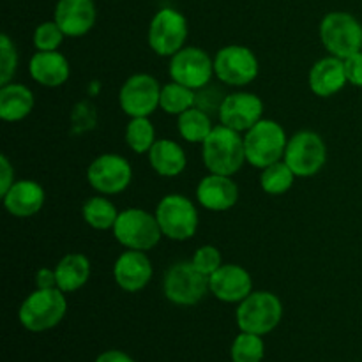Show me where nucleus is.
<instances>
[{
	"mask_svg": "<svg viewBox=\"0 0 362 362\" xmlns=\"http://www.w3.org/2000/svg\"><path fill=\"white\" fill-rule=\"evenodd\" d=\"M198 204L212 212H225L239 202V186L228 175L209 173L197 187Z\"/></svg>",
	"mask_w": 362,
	"mask_h": 362,
	"instance_id": "19",
	"label": "nucleus"
},
{
	"mask_svg": "<svg viewBox=\"0 0 362 362\" xmlns=\"http://www.w3.org/2000/svg\"><path fill=\"white\" fill-rule=\"evenodd\" d=\"M177 129H179L180 136L189 144H204L214 126H212V119L207 112L193 106L187 112L180 113L177 119Z\"/></svg>",
	"mask_w": 362,
	"mask_h": 362,
	"instance_id": "26",
	"label": "nucleus"
},
{
	"mask_svg": "<svg viewBox=\"0 0 362 362\" xmlns=\"http://www.w3.org/2000/svg\"><path fill=\"white\" fill-rule=\"evenodd\" d=\"M193 106H197V92L193 88L177 83V81H170L161 88L159 108L168 115L179 117L180 113L187 112Z\"/></svg>",
	"mask_w": 362,
	"mask_h": 362,
	"instance_id": "28",
	"label": "nucleus"
},
{
	"mask_svg": "<svg viewBox=\"0 0 362 362\" xmlns=\"http://www.w3.org/2000/svg\"><path fill=\"white\" fill-rule=\"evenodd\" d=\"M95 362H134L127 354L120 352V350H108L103 352L101 356L95 359Z\"/></svg>",
	"mask_w": 362,
	"mask_h": 362,
	"instance_id": "38",
	"label": "nucleus"
},
{
	"mask_svg": "<svg viewBox=\"0 0 362 362\" xmlns=\"http://www.w3.org/2000/svg\"><path fill=\"white\" fill-rule=\"evenodd\" d=\"M81 216L90 228L105 232V230H113L119 211L115 204L106 197H92L81 207Z\"/></svg>",
	"mask_w": 362,
	"mask_h": 362,
	"instance_id": "27",
	"label": "nucleus"
},
{
	"mask_svg": "<svg viewBox=\"0 0 362 362\" xmlns=\"http://www.w3.org/2000/svg\"><path fill=\"white\" fill-rule=\"evenodd\" d=\"M168 73L172 81L200 90L212 81L214 74V59H211L205 49L197 46H184L180 52L170 57Z\"/></svg>",
	"mask_w": 362,
	"mask_h": 362,
	"instance_id": "12",
	"label": "nucleus"
},
{
	"mask_svg": "<svg viewBox=\"0 0 362 362\" xmlns=\"http://www.w3.org/2000/svg\"><path fill=\"white\" fill-rule=\"evenodd\" d=\"M283 318V303L272 292L258 290L251 292L235 311V320L240 331L264 336L274 331Z\"/></svg>",
	"mask_w": 362,
	"mask_h": 362,
	"instance_id": "6",
	"label": "nucleus"
},
{
	"mask_svg": "<svg viewBox=\"0 0 362 362\" xmlns=\"http://www.w3.org/2000/svg\"><path fill=\"white\" fill-rule=\"evenodd\" d=\"M18 69V49L7 34L0 35V85L13 81Z\"/></svg>",
	"mask_w": 362,
	"mask_h": 362,
	"instance_id": "33",
	"label": "nucleus"
},
{
	"mask_svg": "<svg viewBox=\"0 0 362 362\" xmlns=\"http://www.w3.org/2000/svg\"><path fill=\"white\" fill-rule=\"evenodd\" d=\"M34 94L23 83L0 85V119L6 122H20L34 110Z\"/></svg>",
	"mask_w": 362,
	"mask_h": 362,
	"instance_id": "23",
	"label": "nucleus"
},
{
	"mask_svg": "<svg viewBox=\"0 0 362 362\" xmlns=\"http://www.w3.org/2000/svg\"><path fill=\"white\" fill-rule=\"evenodd\" d=\"M154 269L145 251L127 250L113 264V279L124 292L136 293L151 283Z\"/></svg>",
	"mask_w": 362,
	"mask_h": 362,
	"instance_id": "17",
	"label": "nucleus"
},
{
	"mask_svg": "<svg viewBox=\"0 0 362 362\" xmlns=\"http://www.w3.org/2000/svg\"><path fill=\"white\" fill-rule=\"evenodd\" d=\"M296 179V173L281 159V161L262 170L260 186L264 189V193L272 194V197H279V194H285L292 189Z\"/></svg>",
	"mask_w": 362,
	"mask_h": 362,
	"instance_id": "29",
	"label": "nucleus"
},
{
	"mask_svg": "<svg viewBox=\"0 0 362 362\" xmlns=\"http://www.w3.org/2000/svg\"><path fill=\"white\" fill-rule=\"evenodd\" d=\"M148 163L161 177H177L186 170L187 158L184 148L173 140H158L148 151Z\"/></svg>",
	"mask_w": 362,
	"mask_h": 362,
	"instance_id": "24",
	"label": "nucleus"
},
{
	"mask_svg": "<svg viewBox=\"0 0 362 362\" xmlns=\"http://www.w3.org/2000/svg\"><path fill=\"white\" fill-rule=\"evenodd\" d=\"M156 218H158L159 228L163 237L182 243L194 237L198 230V211L189 198L179 193L166 194L159 200L156 207Z\"/></svg>",
	"mask_w": 362,
	"mask_h": 362,
	"instance_id": "7",
	"label": "nucleus"
},
{
	"mask_svg": "<svg viewBox=\"0 0 362 362\" xmlns=\"http://www.w3.org/2000/svg\"><path fill=\"white\" fill-rule=\"evenodd\" d=\"M57 288L64 293L78 292L90 278V260L81 253H69L55 265Z\"/></svg>",
	"mask_w": 362,
	"mask_h": 362,
	"instance_id": "25",
	"label": "nucleus"
},
{
	"mask_svg": "<svg viewBox=\"0 0 362 362\" xmlns=\"http://www.w3.org/2000/svg\"><path fill=\"white\" fill-rule=\"evenodd\" d=\"M98 9L94 0H59L53 20L59 23L66 37H81L95 25Z\"/></svg>",
	"mask_w": 362,
	"mask_h": 362,
	"instance_id": "18",
	"label": "nucleus"
},
{
	"mask_svg": "<svg viewBox=\"0 0 362 362\" xmlns=\"http://www.w3.org/2000/svg\"><path fill=\"white\" fill-rule=\"evenodd\" d=\"M156 127L148 117H133L126 127V144L134 154H148L156 144Z\"/></svg>",
	"mask_w": 362,
	"mask_h": 362,
	"instance_id": "30",
	"label": "nucleus"
},
{
	"mask_svg": "<svg viewBox=\"0 0 362 362\" xmlns=\"http://www.w3.org/2000/svg\"><path fill=\"white\" fill-rule=\"evenodd\" d=\"M113 237L126 250L151 251L159 244L163 232L156 214L131 207L119 212V218L113 225Z\"/></svg>",
	"mask_w": 362,
	"mask_h": 362,
	"instance_id": "5",
	"label": "nucleus"
},
{
	"mask_svg": "<svg viewBox=\"0 0 362 362\" xmlns=\"http://www.w3.org/2000/svg\"><path fill=\"white\" fill-rule=\"evenodd\" d=\"M283 161L297 177H313L327 163V145L315 131H299L288 138Z\"/></svg>",
	"mask_w": 362,
	"mask_h": 362,
	"instance_id": "10",
	"label": "nucleus"
},
{
	"mask_svg": "<svg viewBox=\"0 0 362 362\" xmlns=\"http://www.w3.org/2000/svg\"><path fill=\"white\" fill-rule=\"evenodd\" d=\"M209 290L223 303L239 304L253 292V278L240 265L223 264L209 278Z\"/></svg>",
	"mask_w": 362,
	"mask_h": 362,
	"instance_id": "16",
	"label": "nucleus"
},
{
	"mask_svg": "<svg viewBox=\"0 0 362 362\" xmlns=\"http://www.w3.org/2000/svg\"><path fill=\"white\" fill-rule=\"evenodd\" d=\"M46 193L35 180H16L2 197L4 207L14 218H30L42 209Z\"/></svg>",
	"mask_w": 362,
	"mask_h": 362,
	"instance_id": "21",
	"label": "nucleus"
},
{
	"mask_svg": "<svg viewBox=\"0 0 362 362\" xmlns=\"http://www.w3.org/2000/svg\"><path fill=\"white\" fill-rule=\"evenodd\" d=\"M35 288H57L55 269H39L35 272Z\"/></svg>",
	"mask_w": 362,
	"mask_h": 362,
	"instance_id": "37",
	"label": "nucleus"
},
{
	"mask_svg": "<svg viewBox=\"0 0 362 362\" xmlns=\"http://www.w3.org/2000/svg\"><path fill=\"white\" fill-rule=\"evenodd\" d=\"M264 101L253 92H233L225 95L219 106V122L239 133H246L264 119Z\"/></svg>",
	"mask_w": 362,
	"mask_h": 362,
	"instance_id": "15",
	"label": "nucleus"
},
{
	"mask_svg": "<svg viewBox=\"0 0 362 362\" xmlns=\"http://www.w3.org/2000/svg\"><path fill=\"white\" fill-rule=\"evenodd\" d=\"M345 71L349 83L362 88V52L345 59Z\"/></svg>",
	"mask_w": 362,
	"mask_h": 362,
	"instance_id": "35",
	"label": "nucleus"
},
{
	"mask_svg": "<svg viewBox=\"0 0 362 362\" xmlns=\"http://www.w3.org/2000/svg\"><path fill=\"white\" fill-rule=\"evenodd\" d=\"M14 182H16V180H14L13 165L9 163L7 156L2 154L0 156V197H4Z\"/></svg>",
	"mask_w": 362,
	"mask_h": 362,
	"instance_id": "36",
	"label": "nucleus"
},
{
	"mask_svg": "<svg viewBox=\"0 0 362 362\" xmlns=\"http://www.w3.org/2000/svg\"><path fill=\"white\" fill-rule=\"evenodd\" d=\"M66 293L60 288H35L21 303L18 318L30 332H45L57 327L66 317Z\"/></svg>",
	"mask_w": 362,
	"mask_h": 362,
	"instance_id": "2",
	"label": "nucleus"
},
{
	"mask_svg": "<svg viewBox=\"0 0 362 362\" xmlns=\"http://www.w3.org/2000/svg\"><path fill=\"white\" fill-rule=\"evenodd\" d=\"M265 354V345L262 336L253 332H244L233 339L232 361L233 362H262Z\"/></svg>",
	"mask_w": 362,
	"mask_h": 362,
	"instance_id": "31",
	"label": "nucleus"
},
{
	"mask_svg": "<svg viewBox=\"0 0 362 362\" xmlns=\"http://www.w3.org/2000/svg\"><path fill=\"white\" fill-rule=\"evenodd\" d=\"M191 264L205 274L207 278H211L216 271L223 265V257L221 251L216 246H211V244H205V246H200L191 257Z\"/></svg>",
	"mask_w": 362,
	"mask_h": 362,
	"instance_id": "34",
	"label": "nucleus"
},
{
	"mask_svg": "<svg viewBox=\"0 0 362 362\" xmlns=\"http://www.w3.org/2000/svg\"><path fill=\"white\" fill-rule=\"evenodd\" d=\"M260 64L253 49L240 45L223 46L214 55V74L219 81L232 87H246L257 80Z\"/></svg>",
	"mask_w": 362,
	"mask_h": 362,
	"instance_id": "11",
	"label": "nucleus"
},
{
	"mask_svg": "<svg viewBox=\"0 0 362 362\" xmlns=\"http://www.w3.org/2000/svg\"><path fill=\"white\" fill-rule=\"evenodd\" d=\"M28 73L35 83L42 87L55 88L66 83L71 76L69 60L59 52H37L32 55L28 64Z\"/></svg>",
	"mask_w": 362,
	"mask_h": 362,
	"instance_id": "22",
	"label": "nucleus"
},
{
	"mask_svg": "<svg viewBox=\"0 0 362 362\" xmlns=\"http://www.w3.org/2000/svg\"><path fill=\"white\" fill-rule=\"evenodd\" d=\"M202 158L207 166L209 173L219 175H235L246 161V148H244V136L239 131L230 127L214 126L207 140L202 144Z\"/></svg>",
	"mask_w": 362,
	"mask_h": 362,
	"instance_id": "1",
	"label": "nucleus"
},
{
	"mask_svg": "<svg viewBox=\"0 0 362 362\" xmlns=\"http://www.w3.org/2000/svg\"><path fill=\"white\" fill-rule=\"evenodd\" d=\"M189 34L187 20L180 11L163 7L152 16L147 41L152 52L159 57H173L184 48Z\"/></svg>",
	"mask_w": 362,
	"mask_h": 362,
	"instance_id": "9",
	"label": "nucleus"
},
{
	"mask_svg": "<svg viewBox=\"0 0 362 362\" xmlns=\"http://www.w3.org/2000/svg\"><path fill=\"white\" fill-rule=\"evenodd\" d=\"M310 88L318 98H332L349 83L345 71V60L329 55L315 62L310 71Z\"/></svg>",
	"mask_w": 362,
	"mask_h": 362,
	"instance_id": "20",
	"label": "nucleus"
},
{
	"mask_svg": "<svg viewBox=\"0 0 362 362\" xmlns=\"http://www.w3.org/2000/svg\"><path fill=\"white\" fill-rule=\"evenodd\" d=\"M87 180L99 194H119L129 187L133 168L129 161L119 154H101L88 165Z\"/></svg>",
	"mask_w": 362,
	"mask_h": 362,
	"instance_id": "13",
	"label": "nucleus"
},
{
	"mask_svg": "<svg viewBox=\"0 0 362 362\" xmlns=\"http://www.w3.org/2000/svg\"><path fill=\"white\" fill-rule=\"evenodd\" d=\"M286 138L281 124L272 119H262L244 134L246 161L255 168H267L285 158Z\"/></svg>",
	"mask_w": 362,
	"mask_h": 362,
	"instance_id": "3",
	"label": "nucleus"
},
{
	"mask_svg": "<svg viewBox=\"0 0 362 362\" xmlns=\"http://www.w3.org/2000/svg\"><path fill=\"white\" fill-rule=\"evenodd\" d=\"M64 34L62 28L59 27L55 20L52 21H42L35 27L34 30V46L37 52H53V49H59L60 45L64 42Z\"/></svg>",
	"mask_w": 362,
	"mask_h": 362,
	"instance_id": "32",
	"label": "nucleus"
},
{
	"mask_svg": "<svg viewBox=\"0 0 362 362\" xmlns=\"http://www.w3.org/2000/svg\"><path fill=\"white\" fill-rule=\"evenodd\" d=\"M161 85L154 76L147 73H138L127 78L119 92V105L126 115L151 117L159 108Z\"/></svg>",
	"mask_w": 362,
	"mask_h": 362,
	"instance_id": "14",
	"label": "nucleus"
},
{
	"mask_svg": "<svg viewBox=\"0 0 362 362\" xmlns=\"http://www.w3.org/2000/svg\"><path fill=\"white\" fill-rule=\"evenodd\" d=\"M211 292L209 278L189 262H177L163 278V293L175 306H194Z\"/></svg>",
	"mask_w": 362,
	"mask_h": 362,
	"instance_id": "8",
	"label": "nucleus"
},
{
	"mask_svg": "<svg viewBox=\"0 0 362 362\" xmlns=\"http://www.w3.org/2000/svg\"><path fill=\"white\" fill-rule=\"evenodd\" d=\"M320 41L331 55L349 59L362 52V23L354 14L345 11H332L320 21Z\"/></svg>",
	"mask_w": 362,
	"mask_h": 362,
	"instance_id": "4",
	"label": "nucleus"
}]
</instances>
